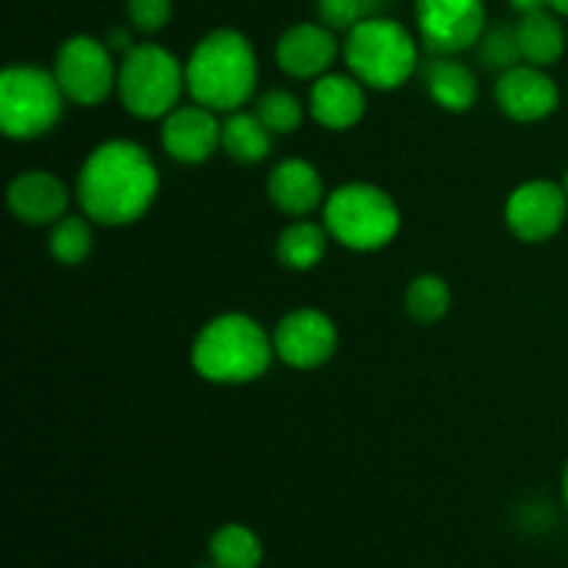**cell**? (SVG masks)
Wrapping results in <instances>:
<instances>
[{"instance_id": "cell-1", "label": "cell", "mask_w": 568, "mask_h": 568, "mask_svg": "<svg viewBox=\"0 0 568 568\" xmlns=\"http://www.w3.org/2000/svg\"><path fill=\"white\" fill-rule=\"evenodd\" d=\"M161 189L153 155L131 139H109L83 159L75 178L81 211L103 227L133 225L155 203Z\"/></svg>"}, {"instance_id": "cell-2", "label": "cell", "mask_w": 568, "mask_h": 568, "mask_svg": "<svg viewBox=\"0 0 568 568\" xmlns=\"http://www.w3.org/2000/svg\"><path fill=\"white\" fill-rule=\"evenodd\" d=\"M186 92L194 103L231 114L244 109L258 87V55L253 42L236 28H214L183 61Z\"/></svg>"}, {"instance_id": "cell-3", "label": "cell", "mask_w": 568, "mask_h": 568, "mask_svg": "<svg viewBox=\"0 0 568 568\" xmlns=\"http://www.w3.org/2000/svg\"><path fill=\"white\" fill-rule=\"evenodd\" d=\"M192 369L216 386H244L270 372L275 358L272 333L247 314H220L205 322L192 342Z\"/></svg>"}, {"instance_id": "cell-4", "label": "cell", "mask_w": 568, "mask_h": 568, "mask_svg": "<svg viewBox=\"0 0 568 568\" xmlns=\"http://www.w3.org/2000/svg\"><path fill=\"white\" fill-rule=\"evenodd\" d=\"M344 64L366 89L394 92L419 72V37L392 17H366L342 44Z\"/></svg>"}, {"instance_id": "cell-5", "label": "cell", "mask_w": 568, "mask_h": 568, "mask_svg": "<svg viewBox=\"0 0 568 568\" xmlns=\"http://www.w3.org/2000/svg\"><path fill=\"white\" fill-rule=\"evenodd\" d=\"M322 222L333 242L342 247L353 253H375L397 239L403 214L386 189L366 181H349L327 194Z\"/></svg>"}, {"instance_id": "cell-6", "label": "cell", "mask_w": 568, "mask_h": 568, "mask_svg": "<svg viewBox=\"0 0 568 568\" xmlns=\"http://www.w3.org/2000/svg\"><path fill=\"white\" fill-rule=\"evenodd\" d=\"M186 92L183 64L155 42H139L120 59L116 98L136 120H164Z\"/></svg>"}, {"instance_id": "cell-7", "label": "cell", "mask_w": 568, "mask_h": 568, "mask_svg": "<svg viewBox=\"0 0 568 568\" xmlns=\"http://www.w3.org/2000/svg\"><path fill=\"white\" fill-rule=\"evenodd\" d=\"M64 92L53 70L14 64L0 72V131L14 142H31L59 125Z\"/></svg>"}, {"instance_id": "cell-8", "label": "cell", "mask_w": 568, "mask_h": 568, "mask_svg": "<svg viewBox=\"0 0 568 568\" xmlns=\"http://www.w3.org/2000/svg\"><path fill=\"white\" fill-rule=\"evenodd\" d=\"M116 70L120 64L114 61V50L105 39L89 33H75L55 50L53 75L72 105L94 109L105 103L116 92Z\"/></svg>"}, {"instance_id": "cell-9", "label": "cell", "mask_w": 568, "mask_h": 568, "mask_svg": "<svg viewBox=\"0 0 568 568\" xmlns=\"http://www.w3.org/2000/svg\"><path fill=\"white\" fill-rule=\"evenodd\" d=\"M486 28V0H416V31L430 55L475 50Z\"/></svg>"}, {"instance_id": "cell-10", "label": "cell", "mask_w": 568, "mask_h": 568, "mask_svg": "<svg viewBox=\"0 0 568 568\" xmlns=\"http://www.w3.org/2000/svg\"><path fill=\"white\" fill-rule=\"evenodd\" d=\"M275 358L292 369L311 372L325 366L338 349V327L325 311L294 308L272 331Z\"/></svg>"}, {"instance_id": "cell-11", "label": "cell", "mask_w": 568, "mask_h": 568, "mask_svg": "<svg viewBox=\"0 0 568 568\" xmlns=\"http://www.w3.org/2000/svg\"><path fill=\"white\" fill-rule=\"evenodd\" d=\"M568 214V194L560 183L527 181L505 203V225L519 242L541 244L558 236Z\"/></svg>"}, {"instance_id": "cell-12", "label": "cell", "mask_w": 568, "mask_h": 568, "mask_svg": "<svg viewBox=\"0 0 568 568\" xmlns=\"http://www.w3.org/2000/svg\"><path fill=\"white\" fill-rule=\"evenodd\" d=\"M499 111L514 122H541L558 111L560 89L544 67L516 64L510 70L499 72L497 87H494Z\"/></svg>"}, {"instance_id": "cell-13", "label": "cell", "mask_w": 568, "mask_h": 568, "mask_svg": "<svg viewBox=\"0 0 568 568\" xmlns=\"http://www.w3.org/2000/svg\"><path fill=\"white\" fill-rule=\"evenodd\" d=\"M161 148L172 161L203 164L222 150V120L205 105H178L161 120Z\"/></svg>"}, {"instance_id": "cell-14", "label": "cell", "mask_w": 568, "mask_h": 568, "mask_svg": "<svg viewBox=\"0 0 568 568\" xmlns=\"http://www.w3.org/2000/svg\"><path fill=\"white\" fill-rule=\"evenodd\" d=\"M338 55V39L325 22H297L286 28L275 44V61L288 78L316 81L331 72Z\"/></svg>"}, {"instance_id": "cell-15", "label": "cell", "mask_w": 568, "mask_h": 568, "mask_svg": "<svg viewBox=\"0 0 568 568\" xmlns=\"http://www.w3.org/2000/svg\"><path fill=\"white\" fill-rule=\"evenodd\" d=\"M6 203L26 225H55L70 209V186L48 170H28L9 183Z\"/></svg>"}, {"instance_id": "cell-16", "label": "cell", "mask_w": 568, "mask_h": 568, "mask_svg": "<svg viewBox=\"0 0 568 568\" xmlns=\"http://www.w3.org/2000/svg\"><path fill=\"white\" fill-rule=\"evenodd\" d=\"M308 111L325 131H349L366 114V87L353 72H325L311 83Z\"/></svg>"}, {"instance_id": "cell-17", "label": "cell", "mask_w": 568, "mask_h": 568, "mask_svg": "<svg viewBox=\"0 0 568 568\" xmlns=\"http://www.w3.org/2000/svg\"><path fill=\"white\" fill-rule=\"evenodd\" d=\"M266 194L272 205L286 216H308L320 205H325V181L320 170L305 159H283L281 164L272 166L266 178Z\"/></svg>"}, {"instance_id": "cell-18", "label": "cell", "mask_w": 568, "mask_h": 568, "mask_svg": "<svg viewBox=\"0 0 568 568\" xmlns=\"http://www.w3.org/2000/svg\"><path fill=\"white\" fill-rule=\"evenodd\" d=\"M425 92L438 109L449 114H464L477 103L480 83L471 67H466L458 55H430L419 67Z\"/></svg>"}, {"instance_id": "cell-19", "label": "cell", "mask_w": 568, "mask_h": 568, "mask_svg": "<svg viewBox=\"0 0 568 568\" xmlns=\"http://www.w3.org/2000/svg\"><path fill=\"white\" fill-rule=\"evenodd\" d=\"M516 39H519L521 61L532 67H544V70L558 64L560 55L566 53L564 22H560V14H555L552 9H541L519 17Z\"/></svg>"}, {"instance_id": "cell-20", "label": "cell", "mask_w": 568, "mask_h": 568, "mask_svg": "<svg viewBox=\"0 0 568 568\" xmlns=\"http://www.w3.org/2000/svg\"><path fill=\"white\" fill-rule=\"evenodd\" d=\"M333 236L327 233L325 222H311L305 216L288 222L281 231L275 244V255L281 266L292 272H308L325 261Z\"/></svg>"}, {"instance_id": "cell-21", "label": "cell", "mask_w": 568, "mask_h": 568, "mask_svg": "<svg viewBox=\"0 0 568 568\" xmlns=\"http://www.w3.org/2000/svg\"><path fill=\"white\" fill-rule=\"evenodd\" d=\"M272 133L255 111H231L222 120V150L239 164H258L272 153Z\"/></svg>"}, {"instance_id": "cell-22", "label": "cell", "mask_w": 568, "mask_h": 568, "mask_svg": "<svg viewBox=\"0 0 568 568\" xmlns=\"http://www.w3.org/2000/svg\"><path fill=\"white\" fill-rule=\"evenodd\" d=\"M211 564L220 568H258L264 564V544L247 525H222L209 541Z\"/></svg>"}, {"instance_id": "cell-23", "label": "cell", "mask_w": 568, "mask_h": 568, "mask_svg": "<svg viewBox=\"0 0 568 568\" xmlns=\"http://www.w3.org/2000/svg\"><path fill=\"white\" fill-rule=\"evenodd\" d=\"M92 225L94 222L89 220L87 214L61 216L55 225H50V236H48L50 255L64 266L83 264V261L92 255V247H94Z\"/></svg>"}, {"instance_id": "cell-24", "label": "cell", "mask_w": 568, "mask_h": 568, "mask_svg": "<svg viewBox=\"0 0 568 568\" xmlns=\"http://www.w3.org/2000/svg\"><path fill=\"white\" fill-rule=\"evenodd\" d=\"M453 308L449 283L438 275H419L405 288V311L419 325H436Z\"/></svg>"}, {"instance_id": "cell-25", "label": "cell", "mask_w": 568, "mask_h": 568, "mask_svg": "<svg viewBox=\"0 0 568 568\" xmlns=\"http://www.w3.org/2000/svg\"><path fill=\"white\" fill-rule=\"evenodd\" d=\"M255 114L258 120L270 128L272 136H288L297 131L305 120V105L300 103L297 94L288 89H270V92L258 94L255 100Z\"/></svg>"}, {"instance_id": "cell-26", "label": "cell", "mask_w": 568, "mask_h": 568, "mask_svg": "<svg viewBox=\"0 0 568 568\" xmlns=\"http://www.w3.org/2000/svg\"><path fill=\"white\" fill-rule=\"evenodd\" d=\"M477 61H480L486 70L505 72L510 67L521 64V50L519 39H516V22L508 26V22H494V26L486 28V33L480 37L475 48Z\"/></svg>"}, {"instance_id": "cell-27", "label": "cell", "mask_w": 568, "mask_h": 568, "mask_svg": "<svg viewBox=\"0 0 568 568\" xmlns=\"http://www.w3.org/2000/svg\"><path fill=\"white\" fill-rule=\"evenodd\" d=\"M125 17L133 31L153 37L172 20V0H125Z\"/></svg>"}, {"instance_id": "cell-28", "label": "cell", "mask_w": 568, "mask_h": 568, "mask_svg": "<svg viewBox=\"0 0 568 568\" xmlns=\"http://www.w3.org/2000/svg\"><path fill=\"white\" fill-rule=\"evenodd\" d=\"M316 11H320V22L344 33L369 17L361 0H316Z\"/></svg>"}, {"instance_id": "cell-29", "label": "cell", "mask_w": 568, "mask_h": 568, "mask_svg": "<svg viewBox=\"0 0 568 568\" xmlns=\"http://www.w3.org/2000/svg\"><path fill=\"white\" fill-rule=\"evenodd\" d=\"M105 44H109V48L114 50V53H116V50H120V53L125 55L128 50H131L133 44H136V42H133V28L131 26H114L109 31V37H105Z\"/></svg>"}, {"instance_id": "cell-30", "label": "cell", "mask_w": 568, "mask_h": 568, "mask_svg": "<svg viewBox=\"0 0 568 568\" xmlns=\"http://www.w3.org/2000/svg\"><path fill=\"white\" fill-rule=\"evenodd\" d=\"M508 3H510V9H514L519 17L532 14V11L549 9V0H508Z\"/></svg>"}, {"instance_id": "cell-31", "label": "cell", "mask_w": 568, "mask_h": 568, "mask_svg": "<svg viewBox=\"0 0 568 568\" xmlns=\"http://www.w3.org/2000/svg\"><path fill=\"white\" fill-rule=\"evenodd\" d=\"M361 3H364L366 14L375 17V14H381V9L386 6V0H361Z\"/></svg>"}, {"instance_id": "cell-32", "label": "cell", "mask_w": 568, "mask_h": 568, "mask_svg": "<svg viewBox=\"0 0 568 568\" xmlns=\"http://www.w3.org/2000/svg\"><path fill=\"white\" fill-rule=\"evenodd\" d=\"M549 9H552L555 14L568 17V0H549Z\"/></svg>"}, {"instance_id": "cell-33", "label": "cell", "mask_w": 568, "mask_h": 568, "mask_svg": "<svg viewBox=\"0 0 568 568\" xmlns=\"http://www.w3.org/2000/svg\"><path fill=\"white\" fill-rule=\"evenodd\" d=\"M564 499H566V508H568V464H566V471H564Z\"/></svg>"}, {"instance_id": "cell-34", "label": "cell", "mask_w": 568, "mask_h": 568, "mask_svg": "<svg viewBox=\"0 0 568 568\" xmlns=\"http://www.w3.org/2000/svg\"><path fill=\"white\" fill-rule=\"evenodd\" d=\"M560 186L566 189V194H568V170H566V175H564V183H560Z\"/></svg>"}, {"instance_id": "cell-35", "label": "cell", "mask_w": 568, "mask_h": 568, "mask_svg": "<svg viewBox=\"0 0 568 568\" xmlns=\"http://www.w3.org/2000/svg\"><path fill=\"white\" fill-rule=\"evenodd\" d=\"M200 568H220V566H214V564H211V566H200Z\"/></svg>"}]
</instances>
